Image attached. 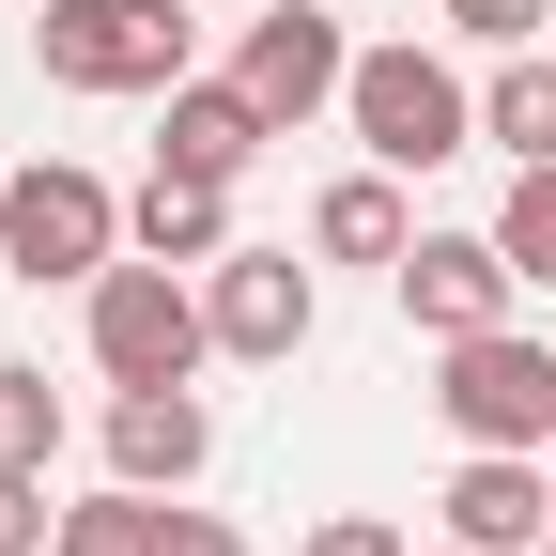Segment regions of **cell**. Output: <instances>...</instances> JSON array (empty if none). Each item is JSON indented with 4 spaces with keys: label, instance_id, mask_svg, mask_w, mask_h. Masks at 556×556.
Returning <instances> with one entry per match:
<instances>
[{
    "label": "cell",
    "instance_id": "cell-1",
    "mask_svg": "<svg viewBox=\"0 0 556 556\" xmlns=\"http://www.w3.org/2000/svg\"><path fill=\"white\" fill-rule=\"evenodd\" d=\"M78 325H93V371L109 387H201V356H217L201 263H155V248H124L93 294H78Z\"/></svg>",
    "mask_w": 556,
    "mask_h": 556
},
{
    "label": "cell",
    "instance_id": "cell-2",
    "mask_svg": "<svg viewBox=\"0 0 556 556\" xmlns=\"http://www.w3.org/2000/svg\"><path fill=\"white\" fill-rule=\"evenodd\" d=\"M340 124H356L371 170H448V155H479V93H464V62L417 47V31H402V47H356Z\"/></svg>",
    "mask_w": 556,
    "mask_h": 556
},
{
    "label": "cell",
    "instance_id": "cell-3",
    "mask_svg": "<svg viewBox=\"0 0 556 556\" xmlns=\"http://www.w3.org/2000/svg\"><path fill=\"white\" fill-rule=\"evenodd\" d=\"M0 263L31 278V294H93V278L124 263V186L47 155V170H0Z\"/></svg>",
    "mask_w": 556,
    "mask_h": 556
},
{
    "label": "cell",
    "instance_id": "cell-4",
    "mask_svg": "<svg viewBox=\"0 0 556 556\" xmlns=\"http://www.w3.org/2000/svg\"><path fill=\"white\" fill-rule=\"evenodd\" d=\"M31 62L62 93H170V78H201L186 62V0H47Z\"/></svg>",
    "mask_w": 556,
    "mask_h": 556
},
{
    "label": "cell",
    "instance_id": "cell-5",
    "mask_svg": "<svg viewBox=\"0 0 556 556\" xmlns=\"http://www.w3.org/2000/svg\"><path fill=\"white\" fill-rule=\"evenodd\" d=\"M433 417H448V433L464 448H556V356H541V340L526 325H479V340H433Z\"/></svg>",
    "mask_w": 556,
    "mask_h": 556
},
{
    "label": "cell",
    "instance_id": "cell-6",
    "mask_svg": "<svg viewBox=\"0 0 556 556\" xmlns=\"http://www.w3.org/2000/svg\"><path fill=\"white\" fill-rule=\"evenodd\" d=\"M387 294H402V325H417V340H479V325H510L526 263H510L495 232H417V248L387 263Z\"/></svg>",
    "mask_w": 556,
    "mask_h": 556
},
{
    "label": "cell",
    "instance_id": "cell-7",
    "mask_svg": "<svg viewBox=\"0 0 556 556\" xmlns=\"http://www.w3.org/2000/svg\"><path fill=\"white\" fill-rule=\"evenodd\" d=\"M201 309H217V356H309V325H325V294H309V263L294 248H217L201 263Z\"/></svg>",
    "mask_w": 556,
    "mask_h": 556
},
{
    "label": "cell",
    "instance_id": "cell-8",
    "mask_svg": "<svg viewBox=\"0 0 556 556\" xmlns=\"http://www.w3.org/2000/svg\"><path fill=\"white\" fill-rule=\"evenodd\" d=\"M232 78L263 93V124H278V139H294L309 109H340V78H356V47H340V16H309V0H278V16H248Z\"/></svg>",
    "mask_w": 556,
    "mask_h": 556
},
{
    "label": "cell",
    "instance_id": "cell-9",
    "mask_svg": "<svg viewBox=\"0 0 556 556\" xmlns=\"http://www.w3.org/2000/svg\"><path fill=\"white\" fill-rule=\"evenodd\" d=\"M433 510H448L464 556H541L556 541V464L541 448H464V479H448Z\"/></svg>",
    "mask_w": 556,
    "mask_h": 556
},
{
    "label": "cell",
    "instance_id": "cell-10",
    "mask_svg": "<svg viewBox=\"0 0 556 556\" xmlns=\"http://www.w3.org/2000/svg\"><path fill=\"white\" fill-rule=\"evenodd\" d=\"M201 464H217V402H201V387H109V479L186 495Z\"/></svg>",
    "mask_w": 556,
    "mask_h": 556
},
{
    "label": "cell",
    "instance_id": "cell-11",
    "mask_svg": "<svg viewBox=\"0 0 556 556\" xmlns=\"http://www.w3.org/2000/svg\"><path fill=\"white\" fill-rule=\"evenodd\" d=\"M263 139H278V124H263L248 78H170V93H155V170H217V186H232Z\"/></svg>",
    "mask_w": 556,
    "mask_h": 556
},
{
    "label": "cell",
    "instance_id": "cell-12",
    "mask_svg": "<svg viewBox=\"0 0 556 556\" xmlns=\"http://www.w3.org/2000/svg\"><path fill=\"white\" fill-rule=\"evenodd\" d=\"M124 248H155V263H217V248H232V186H217V170H155V186L124 201Z\"/></svg>",
    "mask_w": 556,
    "mask_h": 556
},
{
    "label": "cell",
    "instance_id": "cell-13",
    "mask_svg": "<svg viewBox=\"0 0 556 556\" xmlns=\"http://www.w3.org/2000/svg\"><path fill=\"white\" fill-rule=\"evenodd\" d=\"M309 248H325V263H402V248H417L402 170H340V186L309 201Z\"/></svg>",
    "mask_w": 556,
    "mask_h": 556
},
{
    "label": "cell",
    "instance_id": "cell-14",
    "mask_svg": "<svg viewBox=\"0 0 556 556\" xmlns=\"http://www.w3.org/2000/svg\"><path fill=\"white\" fill-rule=\"evenodd\" d=\"M479 139L526 170V155H556V62L541 47H495V78H479Z\"/></svg>",
    "mask_w": 556,
    "mask_h": 556
},
{
    "label": "cell",
    "instance_id": "cell-15",
    "mask_svg": "<svg viewBox=\"0 0 556 556\" xmlns=\"http://www.w3.org/2000/svg\"><path fill=\"white\" fill-rule=\"evenodd\" d=\"M47 556H170V495L109 479V495H78V510H62V541H47Z\"/></svg>",
    "mask_w": 556,
    "mask_h": 556
},
{
    "label": "cell",
    "instance_id": "cell-16",
    "mask_svg": "<svg viewBox=\"0 0 556 556\" xmlns=\"http://www.w3.org/2000/svg\"><path fill=\"white\" fill-rule=\"evenodd\" d=\"M495 248L526 263V294H556V155H526V170H510V201H495Z\"/></svg>",
    "mask_w": 556,
    "mask_h": 556
},
{
    "label": "cell",
    "instance_id": "cell-17",
    "mask_svg": "<svg viewBox=\"0 0 556 556\" xmlns=\"http://www.w3.org/2000/svg\"><path fill=\"white\" fill-rule=\"evenodd\" d=\"M0 464H62V387L0 356Z\"/></svg>",
    "mask_w": 556,
    "mask_h": 556
},
{
    "label": "cell",
    "instance_id": "cell-18",
    "mask_svg": "<svg viewBox=\"0 0 556 556\" xmlns=\"http://www.w3.org/2000/svg\"><path fill=\"white\" fill-rule=\"evenodd\" d=\"M62 510H47V464H0V556H47Z\"/></svg>",
    "mask_w": 556,
    "mask_h": 556
},
{
    "label": "cell",
    "instance_id": "cell-19",
    "mask_svg": "<svg viewBox=\"0 0 556 556\" xmlns=\"http://www.w3.org/2000/svg\"><path fill=\"white\" fill-rule=\"evenodd\" d=\"M541 16H556V0H448L464 47H541Z\"/></svg>",
    "mask_w": 556,
    "mask_h": 556
},
{
    "label": "cell",
    "instance_id": "cell-20",
    "mask_svg": "<svg viewBox=\"0 0 556 556\" xmlns=\"http://www.w3.org/2000/svg\"><path fill=\"white\" fill-rule=\"evenodd\" d=\"M309 556H417V541H402L387 510H325V526H309Z\"/></svg>",
    "mask_w": 556,
    "mask_h": 556
},
{
    "label": "cell",
    "instance_id": "cell-21",
    "mask_svg": "<svg viewBox=\"0 0 556 556\" xmlns=\"http://www.w3.org/2000/svg\"><path fill=\"white\" fill-rule=\"evenodd\" d=\"M170 556H248V526H217V510H186V495H170Z\"/></svg>",
    "mask_w": 556,
    "mask_h": 556
},
{
    "label": "cell",
    "instance_id": "cell-22",
    "mask_svg": "<svg viewBox=\"0 0 556 556\" xmlns=\"http://www.w3.org/2000/svg\"><path fill=\"white\" fill-rule=\"evenodd\" d=\"M433 556H464V541H433Z\"/></svg>",
    "mask_w": 556,
    "mask_h": 556
},
{
    "label": "cell",
    "instance_id": "cell-23",
    "mask_svg": "<svg viewBox=\"0 0 556 556\" xmlns=\"http://www.w3.org/2000/svg\"><path fill=\"white\" fill-rule=\"evenodd\" d=\"M541 556H556V541H541Z\"/></svg>",
    "mask_w": 556,
    "mask_h": 556
}]
</instances>
